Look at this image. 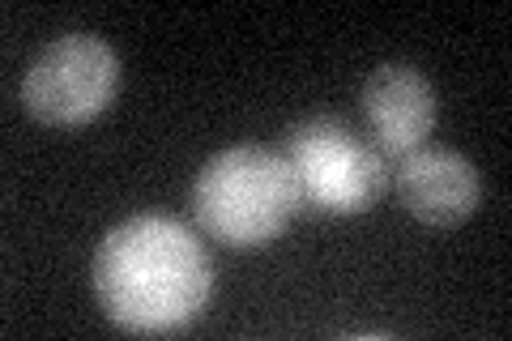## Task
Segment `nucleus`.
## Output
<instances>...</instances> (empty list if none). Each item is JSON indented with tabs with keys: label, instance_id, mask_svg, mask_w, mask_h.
<instances>
[{
	"label": "nucleus",
	"instance_id": "obj_1",
	"mask_svg": "<svg viewBox=\"0 0 512 341\" xmlns=\"http://www.w3.org/2000/svg\"><path fill=\"white\" fill-rule=\"evenodd\" d=\"M214 273L201 239L184 222L137 214L120 222L94 256L103 312L128 333H175L201 316Z\"/></svg>",
	"mask_w": 512,
	"mask_h": 341
},
{
	"label": "nucleus",
	"instance_id": "obj_2",
	"mask_svg": "<svg viewBox=\"0 0 512 341\" xmlns=\"http://www.w3.org/2000/svg\"><path fill=\"white\" fill-rule=\"evenodd\" d=\"M291 162L261 145H235L201 167L192 184V214L210 239L227 248H265L299 214Z\"/></svg>",
	"mask_w": 512,
	"mask_h": 341
},
{
	"label": "nucleus",
	"instance_id": "obj_3",
	"mask_svg": "<svg viewBox=\"0 0 512 341\" xmlns=\"http://www.w3.org/2000/svg\"><path fill=\"white\" fill-rule=\"evenodd\" d=\"M286 162L299 184V201L320 214L346 218L363 214L380 201L389 184L384 154L372 150L355 128L342 120H308L295 133H286Z\"/></svg>",
	"mask_w": 512,
	"mask_h": 341
},
{
	"label": "nucleus",
	"instance_id": "obj_4",
	"mask_svg": "<svg viewBox=\"0 0 512 341\" xmlns=\"http://www.w3.org/2000/svg\"><path fill=\"white\" fill-rule=\"evenodd\" d=\"M120 90V56L99 35H60L30 60L22 103L39 124L77 128Z\"/></svg>",
	"mask_w": 512,
	"mask_h": 341
},
{
	"label": "nucleus",
	"instance_id": "obj_5",
	"mask_svg": "<svg viewBox=\"0 0 512 341\" xmlns=\"http://www.w3.org/2000/svg\"><path fill=\"white\" fill-rule=\"evenodd\" d=\"M393 188L410 214L427 226L466 222L478 209V197H483L474 162L461 158L457 150H444V145H419V150L397 158Z\"/></svg>",
	"mask_w": 512,
	"mask_h": 341
},
{
	"label": "nucleus",
	"instance_id": "obj_6",
	"mask_svg": "<svg viewBox=\"0 0 512 341\" xmlns=\"http://www.w3.org/2000/svg\"><path fill=\"white\" fill-rule=\"evenodd\" d=\"M363 120L384 158H402L427 145L436 128V90L410 64H380L363 86Z\"/></svg>",
	"mask_w": 512,
	"mask_h": 341
}]
</instances>
